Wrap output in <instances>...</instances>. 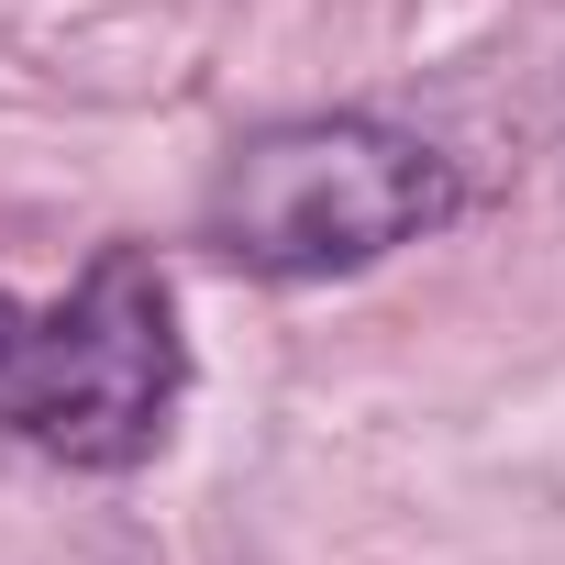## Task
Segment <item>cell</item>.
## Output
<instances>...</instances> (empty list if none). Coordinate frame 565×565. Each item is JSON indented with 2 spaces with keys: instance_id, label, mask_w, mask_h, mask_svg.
I'll use <instances>...</instances> for the list:
<instances>
[{
  "instance_id": "1",
  "label": "cell",
  "mask_w": 565,
  "mask_h": 565,
  "mask_svg": "<svg viewBox=\"0 0 565 565\" xmlns=\"http://www.w3.org/2000/svg\"><path fill=\"white\" fill-rule=\"evenodd\" d=\"M455 211V167L366 111H311V122H266L222 156L200 233L244 277H355L399 244H422Z\"/></svg>"
},
{
  "instance_id": "2",
  "label": "cell",
  "mask_w": 565,
  "mask_h": 565,
  "mask_svg": "<svg viewBox=\"0 0 565 565\" xmlns=\"http://www.w3.org/2000/svg\"><path fill=\"white\" fill-rule=\"evenodd\" d=\"M167 411H178V311H167V277H156V255L111 244V255H89L67 311L45 333H23L12 433L45 444V455H67V466H134V455H156Z\"/></svg>"
},
{
  "instance_id": "3",
  "label": "cell",
  "mask_w": 565,
  "mask_h": 565,
  "mask_svg": "<svg viewBox=\"0 0 565 565\" xmlns=\"http://www.w3.org/2000/svg\"><path fill=\"white\" fill-rule=\"evenodd\" d=\"M23 333H34V322H23L12 300H0V377H12V366H23Z\"/></svg>"
}]
</instances>
